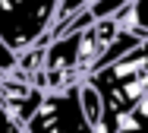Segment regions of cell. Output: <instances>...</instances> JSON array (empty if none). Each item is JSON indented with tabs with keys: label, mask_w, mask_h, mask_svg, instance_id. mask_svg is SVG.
<instances>
[{
	"label": "cell",
	"mask_w": 148,
	"mask_h": 133,
	"mask_svg": "<svg viewBox=\"0 0 148 133\" xmlns=\"http://www.w3.org/2000/svg\"><path fill=\"white\" fill-rule=\"evenodd\" d=\"M85 82L101 95L98 133H117L129 111L148 95V41H142L123 60L91 73Z\"/></svg>",
	"instance_id": "obj_1"
},
{
	"label": "cell",
	"mask_w": 148,
	"mask_h": 133,
	"mask_svg": "<svg viewBox=\"0 0 148 133\" xmlns=\"http://www.w3.org/2000/svg\"><path fill=\"white\" fill-rule=\"evenodd\" d=\"M60 0H0V41L22 54L35 44H47Z\"/></svg>",
	"instance_id": "obj_2"
},
{
	"label": "cell",
	"mask_w": 148,
	"mask_h": 133,
	"mask_svg": "<svg viewBox=\"0 0 148 133\" xmlns=\"http://www.w3.org/2000/svg\"><path fill=\"white\" fill-rule=\"evenodd\" d=\"M25 133H98L82 114V82L47 92L38 114L25 124Z\"/></svg>",
	"instance_id": "obj_3"
},
{
	"label": "cell",
	"mask_w": 148,
	"mask_h": 133,
	"mask_svg": "<svg viewBox=\"0 0 148 133\" xmlns=\"http://www.w3.org/2000/svg\"><path fill=\"white\" fill-rule=\"evenodd\" d=\"M44 95L47 92H41L35 82L29 79H19V76H0V105L22 124V130H25V124H29L32 117L38 114V108L44 105Z\"/></svg>",
	"instance_id": "obj_4"
},
{
	"label": "cell",
	"mask_w": 148,
	"mask_h": 133,
	"mask_svg": "<svg viewBox=\"0 0 148 133\" xmlns=\"http://www.w3.org/2000/svg\"><path fill=\"white\" fill-rule=\"evenodd\" d=\"M117 22L123 26V29H129V32L148 38V0H132L129 10L117 16Z\"/></svg>",
	"instance_id": "obj_5"
},
{
	"label": "cell",
	"mask_w": 148,
	"mask_h": 133,
	"mask_svg": "<svg viewBox=\"0 0 148 133\" xmlns=\"http://www.w3.org/2000/svg\"><path fill=\"white\" fill-rule=\"evenodd\" d=\"M117 133H148V95L129 111V117L120 124Z\"/></svg>",
	"instance_id": "obj_6"
},
{
	"label": "cell",
	"mask_w": 148,
	"mask_h": 133,
	"mask_svg": "<svg viewBox=\"0 0 148 133\" xmlns=\"http://www.w3.org/2000/svg\"><path fill=\"white\" fill-rule=\"evenodd\" d=\"M82 114H85V121H88L91 127L98 130V124H101V95L91 89L88 82H82Z\"/></svg>",
	"instance_id": "obj_7"
},
{
	"label": "cell",
	"mask_w": 148,
	"mask_h": 133,
	"mask_svg": "<svg viewBox=\"0 0 148 133\" xmlns=\"http://www.w3.org/2000/svg\"><path fill=\"white\" fill-rule=\"evenodd\" d=\"M0 76H16V51L0 41Z\"/></svg>",
	"instance_id": "obj_8"
},
{
	"label": "cell",
	"mask_w": 148,
	"mask_h": 133,
	"mask_svg": "<svg viewBox=\"0 0 148 133\" xmlns=\"http://www.w3.org/2000/svg\"><path fill=\"white\" fill-rule=\"evenodd\" d=\"M0 133H25V130H22V124H19L3 105H0Z\"/></svg>",
	"instance_id": "obj_9"
}]
</instances>
